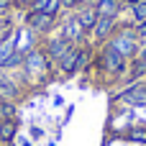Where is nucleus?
<instances>
[{"label": "nucleus", "instance_id": "nucleus-8", "mask_svg": "<svg viewBox=\"0 0 146 146\" xmlns=\"http://www.w3.org/2000/svg\"><path fill=\"white\" fill-rule=\"evenodd\" d=\"M72 49V44L59 33V36H51V38H46V44H44V54L51 59V64H59V59L67 54Z\"/></svg>", "mask_w": 146, "mask_h": 146}, {"label": "nucleus", "instance_id": "nucleus-19", "mask_svg": "<svg viewBox=\"0 0 146 146\" xmlns=\"http://www.w3.org/2000/svg\"><path fill=\"white\" fill-rule=\"evenodd\" d=\"M13 38V26H5V28H0V46L5 44V41H10Z\"/></svg>", "mask_w": 146, "mask_h": 146}, {"label": "nucleus", "instance_id": "nucleus-18", "mask_svg": "<svg viewBox=\"0 0 146 146\" xmlns=\"http://www.w3.org/2000/svg\"><path fill=\"white\" fill-rule=\"evenodd\" d=\"M133 31H136V38L139 41H146V21L144 23H133Z\"/></svg>", "mask_w": 146, "mask_h": 146}, {"label": "nucleus", "instance_id": "nucleus-21", "mask_svg": "<svg viewBox=\"0 0 146 146\" xmlns=\"http://www.w3.org/2000/svg\"><path fill=\"white\" fill-rule=\"evenodd\" d=\"M10 8H13V0H0V10L10 13Z\"/></svg>", "mask_w": 146, "mask_h": 146}, {"label": "nucleus", "instance_id": "nucleus-15", "mask_svg": "<svg viewBox=\"0 0 146 146\" xmlns=\"http://www.w3.org/2000/svg\"><path fill=\"white\" fill-rule=\"evenodd\" d=\"M128 8H131V15H133V23H144L146 21V0H136Z\"/></svg>", "mask_w": 146, "mask_h": 146}, {"label": "nucleus", "instance_id": "nucleus-3", "mask_svg": "<svg viewBox=\"0 0 146 146\" xmlns=\"http://www.w3.org/2000/svg\"><path fill=\"white\" fill-rule=\"evenodd\" d=\"M90 54H92V49H90L87 44H82V46H72V49L59 59V64H56V67L62 69V74L72 77V74H77L80 69H85V67H87Z\"/></svg>", "mask_w": 146, "mask_h": 146}, {"label": "nucleus", "instance_id": "nucleus-7", "mask_svg": "<svg viewBox=\"0 0 146 146\" xmlns=\"http://www.w3.org/2000/svg\"><path fill=\"white\" fill-rule=\"evenodd\" d=\"M113 33H115V18L98 15V21H95V26H92V31H90L92 41H98V44H108V41L113 38Z\"/></svg>", "mask_w": 146, "mask_h": 146}, {"label": "nucleus", "instance_id": "nucleus-24", "mask_svg": "<svg viewBox=\"0 0 146 146\" xmlns=\"http://www.w3.org/2000/svg\"><path fill=\"white\" fill-rule=\"evenodd\" d=\"M0 146H8V144H3V141H0Z\"/></svg>", "mask_w": 146, "mask_h": 146}, {"label": "nucleus", "instance_id": "nucleus-2", "mask_svg": "<svg viewBox=\"0 0 146 146\" xmlns=\"http://www.w3.org/2000/svg\"><path fill=\"white\" fill-rule=\"evenodd\" d=\"M98 67L110 80H118V77H123L128 72V59L123 54H118L110 44H103V49L98 51Z\"/></svg>", "mask_w": 146, "mask_h": 146}, {"label": "nucleus", "instance_id": "nucleus-6", "mask_svg": "<svg viewBox=\"0 0 146 146\" xmlns=\"http://www.w3.org/2000/svg\"><path fill=\"white\" fill-rule=\"evenodd\" d=\"M62 36H64L72 46H82L85 38H87V28L77 21V15H69V18L62 23Z\"/></svg>", "mask_w": 146, "mask_h": 146}, {"label": "nucleus", "instance_id": "nucleus-9", "mask_svg": "<svg viewBox=\"0 0 146 146\" xmlns=\"http://www.w3.org/2000/svg\"><path fill=\"white\" fill-rule=\"evenodd\" d=\"M118 100L131 103V105H146V82H133V85H128V87L118 95Z\"/></svg>", "mask_w": 146, "mask_h": 146}, {"label": "nucleus", "instance_id": "nucleus-5", "mask_svg": "<svg viewBox=\"0 0 146 146\" xmlns=\"http://www.w3.org/2000/svg\"><path fill=\"white\" fill-rule=\"evenodd\" d=\"M26 26H28L31 33H36V36H46V33H51V28L56 26V15L28 10V15H26Z\"/></svg>", "mask_w": 146, "mask_h": 146}, {"label": "nucleus", "instance_id": "nucleus-1", "mask_svg": "<svg viewBox=\"0 0 146 146\" xmlns=\"http://www.w3.org/2000/svg\"><path fill=\"white\" fill-rule=\"evenodd\" d=\"M23 74L31 80V82H44L46 77H51V69H54V64H51V59L44 54V49H31V51H26V56H23Z\"/></svg>", "mask_w": 146, "mask_h": 146}, {"label": "nucleus", "instance_id": "nucleus-13", "mask_svg": "<svg viewBox=\"0 0 146 146\" xmlns=\"http://www.w3.org/2000/svg\"><path fill=\"white\" fill-rule=\"evenodd\" d=\"M15 133H18V118H13V121H0V141L3 144H13V139H15Z\"/></svg>", "mask_w": 146, "mask_h": 146}, {"label": "nucleus", "instance_id": "nucleus-23", "mask_svg": "<svg viewBox=\"0 0 146 146\" xmlns=\"http://www.w3.org/2000/svg\"><path fill=\"white\" fill-rule=\"evenodd\" d=\"M21 146H31V144H28V141H23V144H21Z\"/></svg>", "mask_w": 146, "mask_h": 146}, {"label": "nucleus", "instance_id": "nucleus-12", "mask_svg": "<svg viewBox=\"0 0 146 146\" xmlns=\"http://www.w3.org/2000/svg\"><path fill=\"white\" fill-rule=\"evenodd\" d=\"M74 15H77V21L87 28V33L92 31V26H95V21H98V10L92 8V5H82L80 10H74Z\"/></svg>", "mask_w": 146, "mask_h": 146}, {"label": "nucleus", "instance_id": "nucleus-20", "mask_svg": "<svg viewBox=\"0 0 146 146\" xmlns=\"http://www.w3.org/2000/svg\"><path fill=\"white\" fill-rule=\"evenodd\" d=\"M5 26H13V23H10V15L5 10H0V28H5Z\"/></svg>", "mask_w": 146, "mask_h": 146}, {"label": "nucleus", "instance_id": "nucleus-4", "mask_svg": "<svg viewBox=\"0 0 146 146\" xmlns=\"http://www.w3.org/2000/svg\"><path fill=\"white\" fill-rule=\"evenodd\" d=\"M108 44H110V46H113L118 54H123L128 62H131V59H133V56L141 51V46H139L141 41L136 38V31H133V26H123L121 31H115V33H113V38H110Z\"/></svg>", "mask_w": 146, "mask_h": 146}, {"label": "nucleus", "instance_id": "nucleus-10", "mask_svg": "<svg viewBox=\"0 0 146 146\" xmlns=\"http://www.w3.org/2000/svg\"><path fill=\"white\" fill-rule=\"evenodd\" d=\"M95 10H98V15H105V18H115L118 13H121V0H92L90 3Z\"/></svg>", "mask_w": 146, "mask_h": 146}, {"label": "nucleus", "instance_id": "nucleus-16", "mask_svg": "<svg viewBox=\"0 0 146 146\" xmlns=\"http://www.w3.org/2000/svg\"><path fill=\"white\" fill-rule=\"evenodd\" d=\"M131 141H136V144H146V128L141 126H136V128H128V133H126Z\"/></svg>", "mask_w": 146, "mask_h": 146}, {"label": "nucleus", "instance_id": "nucleus-22", "mask_svg": "<svg viewBox=\"0 0 146 146\" xmlns=\"http://www.w3.org/2000/svg\"><path fill=\"white\" fill-rule=\"evenodd\" d=\"M31 136H33V139H41V136H44V131H41L38 126H33V128H31Z\"/></svg>", "mask_w": 146, "mask_h": 146}, {"label": "nucleus", "instance_id": "nucleus-17", "mask_svg": "<svg viewBox=\"0 0 146 146\" xmlns=\"http://www.w3.org/2000/svg\"><path fill=\"white\" fill-rule=\"evenodd\" d=\"M85 5V0H62V8L64 10H80Z\"/></svg>", "mask_w": 146, "mask_h": 146}, {"label": "nucleus", "instance_id": "nucleus-14", "mask_svg": "<svg viewBox=\"0 0 146 146\" xmlns=\"http://www.w3.org/2000/svg\"><path fill=\"white\" fill-rule=\"evenodd\" d=\"M15 103L8 100V98H0V121H13L15 118Z\"/></svg>", "mask_w": 146, "mask_h": 146}, {"label": "nucleus", "instance_id": "nucleus-11", "mask_svg": "<svg viewBox=\"0 0 146 146\" xmlns=\"http://www.w3.org/2000/svg\"><path fill=\"white\" fill-rule=\"evenodd\" d=\"M141 77H146V49L139 51V54L131 59V72H128V80H131V82H139Z\"/></svg>", "mask_w": 146, "mask_h": 146}]
</instances>
